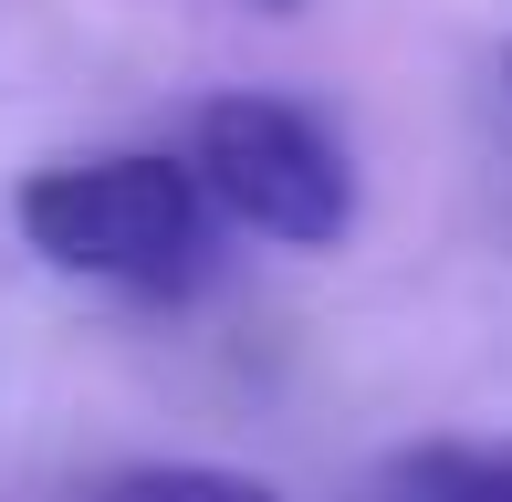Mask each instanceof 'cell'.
Segmentation results:
<instances>
[{
	"mask_svg": "<svg viewBox=\"0 0 512 502\" xmlns=\"http://www.w3.org/2000/svg\"><path fill=\"white\" fill-rule=\"evenodd\" d=\"M189 168H199L209 210H230L241 231H262L283 251H335L356 231V168H345L335 126L314 105L209 95L199 126H189Z\"/></svg>",
	"mask_w": 512,
	"mask_h": 502,
	"instance_id": "obj_2",
	"label": "cell"
},
{
	"mask_svg": "<svg viewBox=\"0 0 512 502\" xmlns=\"http://www.w3.org/2000/svg\"><path fill=\"white\" fill-rule=\"evenodd\" d=\"M21 241L53 272H84V283H126V293H189L209 272V189L189 157H63V168H32L11 199Z\"/></svg>",
	"mask_w": 512,
	"mask_h": 502,
	"instance_id": "obj_1",
	"label": "cell"
},
{
	"mask_svg": "<svg viewBox=\"0 0 512 502\" xmlns=\"http://www.w3.org/2000/svg\"><path fill=\"white\" fill-rule=\"evenodd\" d=\"M262 11H293V0H262Z\"/></svg>",
	"mask_w": 512,
	"mask_h": 502,
	"instance_id": "obj_5",
	"label": "cell"
},
{
	"mask_svg": "<svg viewBox=\"0 0 512 502\" xmlns=\"http://www.w3.org/2000/svg\"><path fill=\"white\" fill-rule=\"evenodd\" d=\"M502 74H512V63H502Z\"/></svg>",
	"mask_w": 512,
	"mask_h": 502,
	"instance_id": "obj_6",
	"label": "cell"
},
{
	"mask_svg": "<svg viewBox=\"0 0 512 502\" xmlns=\"http://www.w3.org/2000/svg\"><path fill=\"white\" fill-rule=\"evenodd\" d=\"M95 502H283V492L241 482V471H209V461H147V471H115Z\"/></svg>",
	"mask_w": 512,
	"mask_h": 502,
	"instance_id": "obj_4",
	"label": "cell"
},
{
	"mask_svg": "<svg viewBox=\"0 0 512 502\" xmlns=\"http://www.w3.org/2000/svg\"><path fill=\"white\" fill-rule=\"evenodd\" d=\"M398 502H512V440H429L387 471Z\"/></svg>",
	"mask_w": 512,
	"mask_h": 502,
	"instance_id": "obj_3",
	"label": "cell"
}]
</instances>
